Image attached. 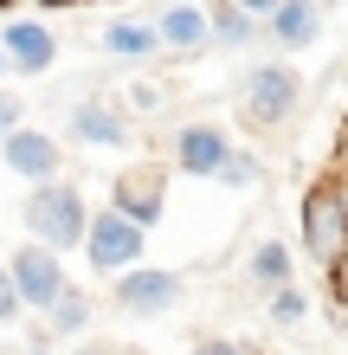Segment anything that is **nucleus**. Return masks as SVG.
Returning <instances> with one entry per match:
<instances>
[{"label":"nucleus","mask_w":348,"mask_h":355,"mask_svg":"<svg viewBox=\"0 0 348 355\" xmlns=\"http://www.w3.org/2000/svg\"><path fill=\"white\" fill-rule=\"evenodd\" d=\"M0 162L19 175V181H33V187H46V181H65V142H58L52 130H39V123H26V130H13L7 142H0Z\"/></svg>","instance_id":"9d476101"},{"label":"nucleus","mask_w":348,"mask_h":355,"mask_svg":"<svg viewBox=\"0 0 348 355\" xmlns=\"http://www.w3.org/2000/svg\"><path fill=\"white\" fill-rule=\"evenodd\" d=\"M46 329H52V336H91V329H97V304H91V291L65 284V291H58V304L46 310Z\"/></svg>","instance_id":"f3484780"},{"label":"nucleus","mask_w":348,"mask_h":355,"mask_svg":"<svg viewBox=\"0 0 348 355\" xmlns=\"http://www.w3.org/2000/svg\"><path fill=\"white\" fill-rule=\"evenodd\" d=\"M110 207L155 233V226L168 220V168H161V162H136V168H122L110 181Z\"/></svg>","instance_id":"0eeeda50"},{"label":"nucleus","mask_w":348,"mask_h":355,"mask_svg":"<svg viewBox=\"0 0 348 355\" xmlns=\"http://www.w3.org/2000/svg\"><path fill=\"white\" fill-rule=\"evenodd\" d=\"M322 284H329V304H336V310H348V259L322 271Z\"/></svg>","instance_id":"5701e85b"},{"label":"nucleus","mask_w":348,"mask_h":355,"mask_svg":"<svg viewBox=\"0 0 348 355\" xmlns=\"http://www.w3.org/2000/svg\"><path fill=\"white\" fill-rule=\"evenodd\" d=\"M181 297H187V278L168 271V265H136V271H122V278H110V304L122 317H142V323L174 317Z\"/></svg>","instance_id":"39448f33"},{"label":"nucleus","mask_w":348,"mask_h":355,"mask_svg":"<svg viewBox=\"0 0 348 355\" xmlns=\"http://www.w3.org/2000/svg\"><path fill=\"white\" fill-rule=\"evenodd\" d=\"M91 214H97V207L84 200V187H77V181H46V187H33V194H26V207H19L26 239L52 245V252H84Z\"/></svg>","instance_id":"f257e3e1"},{"label":"nucleus","mask_w":348,"mask_h":355,"mask_svg":"<svg viewBox=\"0 0 348 355\" xmlns=\"http://www.w3.org/2000/svg\"><path fill=\"white\" fill-rule=\"evenodd\" d=\"M97 46H104L116 65H149L155 52H168V46H161V33H155V19H110Z\"/></svg>","instance_id":"4468645a"},{"label":"nucleus","mask_w":348,"mask_h":355,"mask_svg":"<svg viewBox=\"0 0 348 355\" xmlns=\"http://www.w3.org/2000/svg\"><path fill=\"white\" fill-rule=\"evenodd\" d=\"M19 317H26V304H19V291H13V278H7V265H0V329L19 323Z\"/></svg>","instance_id":"412c9836"},{"label":"nucleus","mask_w":348,"mask_h":355,"mask_svg":"<svg viewBox=\"0 0 348 355\" xmlns=\"http://www.w3.org/2000/svg\"><path fill=\"white\" fill-rule=\"evenodd\" d=\"M65 136L77 149H129L136 142V123L122 103L110 97H84V103H65Z\"/></svg>","instance_id":"6e6552de"},{"label":"nucleus","mask_w":348,"mask_h":355,"mask_svg":"<svg viewBox=\"0 0 348 355\" xmlns=\"http://www.w3.org/2000/svg\"><path fill=\"white\" fill-rule=\"evenodd\" d=\"M207 26H213V46H226V52H245L252 39L264 33V19H252L239 7V0H207Z\"/></svg>","instance_id":"dca6fc26"},{"label":"nucleus","mask_w":348,"mask_h":355,"mask_svg":"<svg viewBox=\"0 0 348 355\" xmlns=\"http://www.w3.org/2000/svg\"><path fill=\"white\" fill-rule=\"evenodd\" d=\"M336 329H342V336H348V310H336Z\"/></svg>","instance_id":"c85d7f7f"},{"label":"nucleus","mask_w":348,"mask_h":355,"mask_svg":"<svg viewBox=\"0 0 348 355\" xmlns=\"http://www.w3.org/2000/svg\"><path fill=\"white\" fill-rule=\"evenodd\" d=\"M33 7H46V13H65V7H77V0H33Z\"/></svg>","instance_id":"cd10ccee"},{"label":"nucleus","mask_w":348,"mask_h":355,"mask_svg":"<svg viewBox=\"0 0 348 355\" xmlns=\"http://www.w3.org/2000/svg\"><path fill=\"white\" fill-rule=\"evenodd\" d=\"M303 110V71L284 65V58H264V65L245 71L239 85V123L245 130H284Z\"/></svg>","instance_id":"7ed1b4c3"},{"label":"nucleus","mask_w":348,"mask_h":355,"mask_svg":"<svg viewBox=\"0 0 348 355\" xmlns=\"http://www.w3.org/2000/svg\"><path fill=\"white\" fill-rule=\"evenodd\" d=\"M26 355H52V349H26Z\"/></svg>","instance_id":"2f4dec72"},{"label":"nucleus","mask_w":348,"mask_h":355,"mask_svg":"<svg viewBox=\"0 0 348 355\" xmlns=\"http://www.w3.org/2000/svg\"><path fill=\"white\" fill-rule=\"evenodd\" d=\"M297 245H303V259H310L316 271H329V265L348 259V207L329 187V175H316L310 187H303V200H297Z\"/></svg>","instance_id":"f03ea898"},{"label":"nucleus","mask_w":348,"mask_h":355,"mask_svg":"<svg viewBox=\"0 0 348 355\" xmlns=\"http://www.w3.org/2000/svg\"><path fill=\"white\" fill-rule=\"evenodd\" d=\"M7 278H13V291H19V304H26V310H52L58 291L71 284V271H65V252H52V245L26 239V245H13Z\"/></svg>","instance_id":"423d86ee"},{"label":"nucleus","mask_w":348,"mask_h":355,"mask_svg":"<svg viewBox=\"0 0 348 355\" xmlns=\"http://www.w3.org/2000/svg\"><path fill=\"white\" fill-rule=\"evenodd\" d=\"M252 355H271V349H258V343H252Z\"/></svg>","instance_id":"473e14b6"},{"label":"nucleus","mask_w":348,"mask_h":355,"mask_svg":"<svg viewBox=\"0 0 348 355\" xmlns=\"http://www.w3.org/2000/svg\"><path fill=\"white\" fill-rule=\"evenodd\" d=\"M13 130H26V103H19L7 85H0V142H7Z\"/></svg>","instance_id":"aec40b11"},{"label":"nucleus","mask_w":348,"mask_h":355,"mask_svg":"<svg viewBox=\"0 0 348 355\" xmlns=\"http://www.w3.org/2000/svg\"><path fill=\"white\" fill-rule=\"evenodd\" d=\"M84 355H142V349H129V343H91Z\"/></svg>","instance_id":"bb28decb"},{"label":"nucleus","mask_w":348,"mask_h":355,"mask_svg":"<svg viewBox=\"0 0 348 355\" xmlns=\"http://www.w3.org/2000/svg\"><path fill=\"white\" fill-rule=\"evenodd\" d=\"M310 291H303V284H284V291H271V297H264V317H271L277 329H303V323H310Z\"/></svg>","instance_id":"a211bd4d"},{"label":"nucleus","mask_w":348,"mask_h":355,"mask_svg":"<svg viewBox=\"0 0 348 355\" xmlns=\"http://www.w3.org/2000/svg\"><path fill=\"white\" fill-rule=\"evenodd\" d=\"M0 46H7V71L13 78H46L58 65V33L39 13H13L0 26Z\"/></svg>","instance_id":"9b49d317"},{"label":"nucleus","mask_w":348,"mask_h":355,"mask_svg":"<svg viewBox=\"0 0 348 355\" xmlns=\"http://www.w3.org/2000/svg\"><path fill=\"white\" fill-rule=\"evenodd\" d=\"M0 78H13V71H7V46H0Z\"/></svg>","instance_id":"7c9ffc66"},{"label":"nucleus","mask_w":348,"mask_h":355,"mask_svg":"<svg viewBox=\"0 0 348 355\" xmlns=\"http://www.w3.org/2000/svg\"><path fill=\"white\" fill-rule=\"evenodd\" d=\"M322 175H329V187H336V194H342V207H348V162H329Z\"/></svg>","instance_id":"393cba45"},{"label":"nucleus","mask_w":348,"mask_h":355,"mask_svg":"<svg viewBox=\"0 0 348 355\" xmlns=\"http://www.w3.org/2000/svg\"><path fill=\"white\" fill-rule=\"evenodd\" d=\"M219 187H232V194H252V187H264V162L252 149H232L226 168H219Z\"/></svg>","instance_id":"6ab92c4d"},{"label":"nucleus","mask_w":348,"mask_h":355,"mask_svg":"<svg viewBox=\"0 0 348 355\" xmlns=\"http://www.w3.org/2000/svg\"><path fill=\"white\" fill-rule=\"evenodd\" d=\"M264 33H271L284 52H310L322 39V7H316V0H284V7L264 19Z\"/></svg>","instance_id":"2eb2a0df"},{"label":"nucleus","mask_w":348,"mask_h":355,"mask_svg":"<svg viewBox=\"0 0 348 355\" xmlns=\"http://www.w3.org/2000/svg\"><path fill=\"white\" fill-rule=\"evenodd\" d=\"M155 33H161V46H168L174 58H194V52H207V46H213L207 7H194V0H174V7H161V13H155Z\"/></svg>","instance_id":"f8f14e48"},{"label":"nucleus","mask_w":348,"mask_h":355,"mask_svg":"<svg viewBox=\"0 0 348 355\" xmlns=\"http://www.w3.org/2000/svg\"><path fill=\"white\" fill-rule=\"evenodd\" d=\"M239 149V142L219 130V123L207 116H194V123H181L174 142H168V155H174V175H194V181H219V168H226V155Z\"/></svg>","instance_id":"1a4fd4ad"},{"label":"nucleus","mask_w":348,"mask_h":355,"mask_svg":"<svg viewBox=\"0 0 348 355\" xmlns=\"http://www.w3.org/2000/svg\"><path fill=\"white\" fill-rule=\"evenodd\" d=\"M239 7H245V13H252V19H271V13L284 7V0H239Z\"/></svg>","instance_id":"a878e982"},{"label":"nucleus","mask_w":348,"mask_h":355,"mask_svg":"<svg viewBox=\"0 0 348 355\" xmlns=\"http://www.w3.org/2000/svg\"><path fill=\"white\" fill-rule=\"evenodd\" d=\"M84 259H91V271H104V278H122V271L149 265V226H136L129 214H116V207H97L91 233H84Z\"/></svg>","instance_id":"20e7f679"},{"label":"nucleus","mask_w":348,"mask_h":355,"mask_svg":"<svg viewBox=\"0 0 348 355\" xmlns=\"http://www.w3.org/2000/svg\"><path fill=\"white\" fill-rule=\"evenodd\" d=\"M194 355H252V343H239V336H200Z\"/></svg>","instance_id":"4be33fe9"},{"label":"nucleus","mask_w":348,"mask_h":355,"mask_svg":"<svg viewBox=\"0 0 348 355\" xmlns=\"http://www.w3.org/2000/svg\"><path fill=\"white\" fill-rule=\"evenodd\" d=\"M129 110L155 116V110H161V91H155V85H136V91H129Z\"/></svg>","instance_id":"b1692460"},{"label":"nucleus","mask_w":348,"mask_h":355,"mask_svg":"<svg viewBox=\"0 0 348 355\" xmlns=\"http://www.w3.org/2000/svg\"><path fill=\"white\" fill-rule=\"evenodd\" d=\"M316 7H322V13H329V7H348V0H316Z\"/></svg>","instance_id":"c756f323"},{"label":"nucleus","mask_w":348,"mask_h":355,"mask_svg":"<svg viewBox=\"0 0 348 355\" xmlns=\"http://www.w3.org/2000/svg\"><path fill=\"white\" fill-rule=\"evenodd\" d=\"M245 284H252L258 297L297 284V245H291V239H258L252 252H245Z\"/></svg>","instance_id":"ddd939ff"}]
</instances>
